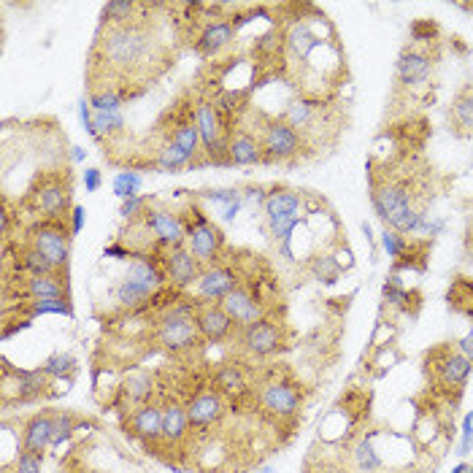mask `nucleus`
<instances>
[{
  "mask_svg": "<svg viewBox=\"0 0 473 473\" xmlns=\"http://www.w3.org/2000/svg\"><path fill=\"white\" fill-rule=\"evenodd\" d=\"M219 306L227 311V317L235 322V327H239V330H244V327H249V325H255V322L268 317L265 301L260 298V292L252 284L235 287Z\"/></svg>",
  "mask_w": 473,
  "mask_h": 473,
  "instance_id": "14",
  "label": "nucleus"
},
{
  "mask_svg": "<svg viewBox=\"0 0 473 473\" xmlns=\"http://www.w3.org/2000/svg\"><path fill=\"white\" fill-rule=\"evenodd\" d=\"M382 298H384V304H387V306H395V309H408L411 292H408L403 284L384 281V287H382Z\"/></svg>",
  "mask_w": 473,
  "mask_h": 473,
  "instance_id": "45",
  "label": "nucleus"
},
{
  "mask_svg": "<svg viewBox=\"0 0 473 473\" xmlns=\"http://www.w3.org/2000/svg\"><path fill=\"white\" fill-rule=\"evenodd\" d=\"M154 168L162 170V173H179L185 168H193V160L187 152H182L179 146H176L170 138H165L154 154Z\"/></svg>",
  "mask_w": 473,
  "mask_h": 473,
  "instance_id": "37",
  "label": "nucleus"
},
{
  "mask_svg": "<svg viewBox=\"0 0 473 473\" xmlns=\"http://www.w3.org/2000/svg\"><path fill=\"white\" fill-rule=\"evenodd\" d=\"M433 68H436V57H433L428 49L406 46V49L398 54L395 76H398V84H400V87L414 90V87H422V84L430 82Z\"/></svg>",
  "mask_w": 473,
  "mask_h": 473,
  "instance_id": "16",
  "label": "nucleus"
},
{
  "mask_svg": "<svg viewBox=\"0 0 473 473\" xmlns=\"http://www.w3.org/2000/svg\"><path fill=\"white\" fill-rule=\"evenodd\" d=\"M195 111V125L201 130V141H203V157L209 165H230V157H227V136H230V128L225 122V116L219 114L217 103L203 98L198 100V106L193 108Z\"/></svg>",
  "mask_w": 473,
  "mask_h": 473,
  "instance_id": "7",
  "label": "nucleus"
},
{
  "mask_svg": "<svg viewBox=\"0 0 473 473\" xmlns=\"http://www.w3.org/2000/svg\"><path fill=\"white\" fill-rule=\"evenodd\" d=\"M195 322H198V330H201V338L206 343H222L227 341L235 330V322L227 317V311L219 306V304H198V314H195Z\"/></svg>",
  "mask_w": 473,
  "mask_h": 473,
  "instance_id": "24",
  "label": "nucleus"
},
{
  "mask_svg": "<svg viewBox=\"0 0 473 473\" xmlns=\"http://www.w3.org/2000/svg\"><path fill=\"white\" fill-rule=\"evenodd\" d=\"M268 193H271V190H265L263 185H260V187H247V190H241V195H244V203H252V206H265V201H268Z\"/></svg>",
  "mask_w": 473,
  "mask_h": 473,
  "instance_id": "53",
  "label": "nucleus"
},
{
  "mask_svg": "<svg viewBox=\"0 0 473 473\" xmlns=\"http://www.w3.org/2000/svg\"><path fill=\"white\" fill-rule=\"evenodd\" d=\"M41 462H43L41 454H33V452L20 449V454L14 457V465H12L9 473H41Z\"/></svg>",
  "mask_w": 473,
  "mask_h": 473,
  "instance_id": "48",
  "label": "nucleus"
},
{
  "mask_svg": "<svg viewBox=\"0 0 473 473\" xmlns=\"http://www.w3.org/2000/svg\"><path fill=\"white\" fill-rule=\"evenodd\" d=\"M235 41V25L233 20H209L201 33L195 35V51L201 57H209V60H214V57H219L225 49H230Z\"/></svg>",
  "mask_w": 473,
  "mask_h": 473,
  "instance_id": "23",
  "label": "nucleus"
},
{
  "mask_svg": "<svg viewBox=\"0 0 473 473\" xmlns=\"http://www.w3.org/2000/svg\"><path fill=\"white\" fill-rule=\"evenodd\" d=\"M265 219L271 217H289V214H304V193L292 187H273L268 193V201L263 206Z\"/></svg>",
  "mask_w": 473,
  "mask_h": 473,
  "instance_id": "32",
  "label": "nucleus"
},
{
  "mask_svg": "<svg viewBox=\"0 0 473 473\" xmlns=\"http://www.w3.org/2000/svg\"><path fill=\"white\" fill-rule=\"evenodd\" d=\"M20 314H25L28 319H35V317H46V314H54V317H74V304L71 298H33V301H20Z\"/></svg>",
  "mask_w": 473,
  "mask_h": 473,
  "instance_id": "34",
  "label": "nucleus"
},
{
  "mask_svg": "<svg viewBox=\"0 0 473 473\" xmlns=\"http://www.w3.org/2000/svg\"><path fill=\"white\" fill-rule=\"evenodd\" d=\"M470 366H473V360H470Z\"/></svg>",
  "mask_w": 473,
  "mask_h": 473,
  "instance_id": "62",
  "label": "nucleus"
},
{
  "mask_svg": "<svg viewBox=\"0 0 473 473\" xmlns=\"http://www.w3.org/2000/svg\"><path fill=\"white\" fill-rule=\"evenodd\" d=\"M195 314H198V301L195 304H176V306L160 311V317L154 319V333H152L154 346L165 354H173V358L198 349L203 343V338H201Z\"/></svg>",
  "mask_w": 473,
  "mask_h": 473,
  "instance_id": "3",
  "label": "nucleus"
},
{
  "mask_svg": "<svg viewBox=\"0 0 473 473\" xmlns=\"http://www.w3.org/2000/svg\"><path fill=\"white\" fill-rule=\"evenodd\" d=\"M468 470H470V465H468V462H460V465H454V468H452V473H468Z\"/></svg>",
  "mask_w": 473,
  "mask_h": 473,
  "instance_id": "58",
  "label": "nucleus"
},
{
  "mask_svg": "<svg viewBox=\"0 0 473 473\" xmlns=\"http://www.w3.org/2000/svg\"><path fill=\"white\" fill-rule=\"evenodd\" d=\"M468 473H473V465H470V470H468Z\"/></svg>",
  "mask_w": 473,
  "mask_h": 473,
  "instance_id": "60",
  "label": "nucleus"
},
{
  "mask_svg": "<svg viewBox=\"0 0 473 473\" xmlns=\"http://www.w3.org/2000/svg\"><path fill=\"white\" fill-rule=\"evenodd\" d=\"M449 122L457 136H462V138L473 136V87H465L454 98L452 111H449Z\"/></svg>",
  "mask_w": 473,
  "mask_h": 473,
  "instance_id": "33",
  "label": "nucleus"
},
{
  "mask_svg": "<svg viewBox=\"0 0 473 473\" xmlns=\"http://www.w3.org/2000/svg\"><path fill=\"white\" fill-rule=\"evenodd\" d=\"M54 414L57 411H35L33 417L25 420L22 425V449L25 452H33V454H41L51 446V438H54Z\"/></svg>",
  "mask_w": 473,
  "mask_h": 473,
  "instance_id": "26",
  "label": "nucleus"
},
{
  "mask_svg": "<svg viewBox=\"0 0 473 473\" xmlns=\"http://www.w3.org/2000/svg\"><path fill=\"white\" fill-rule=\"evenodd\" d=\"M128 430L144 446H157L162 441V406L144 403L128 414Z\"/></svg>",
  "mask_w": 473,
  "mask_h": 473,
  "instance_id": "21",
  "label": "nucleus"
},
{
  "mask_svg": "<svg viewBox=\"0 0 473 473\" xmlns=\"http://www.w3.org/2000/svg\"><path fill=\"white\" fill-rule=\"evenodd\" d=\"M138 12H141V4H133V0H111L100 12V28H120V25L141 22Z\"/></svg>",
  "mask_w": 473,
  "mask_h": 473,
  "instance_id": "35",
  "label": "nucleus"
},
{
  "mask_svg": "<svg viewBox=\"0 0 473 473\" xmlns=\"http://www.w3.org/2000/svg\"><path fill=\"white\" fill-rule=\"evenodd\" d=\"M157 57L160 43L144 22L100 28L92 46V71L100 68L106 76L130 79L136 74H149Z\"/></svg>",
  "mask_w": 473,
  "mask_h": 473,
  "instance_id": "1",
  "label": "nucleus"
},
{
  "mask_svg": "<svg viewBox=\"0 0 473 473\" xmlns=\"http://www.w3.org/2000/svg\"><path fill=\"white\" fill-rule=\"evenodd\" d=\"M168 138H170L176 146H179L182 152L190 154L193 168H198V165H209L206 157H201V154H203V141H201V130H198V125H195V111L179 116V120L173 122V130H170Z\"/></svg>",
  "mask_w": 473,
  "mask_h": 473,
  "instance_id": "28",
  "label": "nucleus"
},
{
  "mask_svg": "<svg viewBox=\"0 0 473 473\" xmlns=\"http://www.w3.org/2000/svg\"><path fill=\"white\" fill-rule=\"evenodd\" d=\"M457 349L465 354L468 360H473V327L465 333V338H460V341H457Z\"/></svg>",
  "mask_w": 473,
  "mask_h": 473,
  "instance_id": "56",
  "label": "nucleus"
},
{
  "mask_svg": "<svg viewBox=\"0 0 473 473\" xmlns=\"http://www.w3.org/2000/svg\"><path fill=\"white\" fill-rule=\"evenodd\" d=\"M74 152H71V157H74V162H82L84 157H87V149H82V146H71Z\"/></svg>",
  "mask_w": 473,
  "mask_h": 473,
  "instance_id": "57",
  "label": "nucleus"
},
{
  "mask_svg": "<svg viewBox=\"0 0 473 473\" xmlns=\"http://www.w3.org/2000/svg\"><path fill=\"white\" fill-rule=\"evenodd\" d=\"M160 265L170 281V287L176 289H185V287H193L198 284L201 273H203V265L198 263V257L185 247H176V249H165L160 252Z\"/></svg>",
  "mask_w": 473,
  "mask_h": 473,
  "instance_id": "17",
  "label": "nucleus"
},
{
  "mask_svg": "<svg viewBox=\"0 0 473 473\" xmlns=\"http://www.w3.org/2000/svg\"><path fill=\"white\" fill-rule=\"evenodd\" d=\"M227 398L222 392H217L214 387H206L201 392H195L193 398H187V417H190V428L193 433H211L214 428H219L227 417Z\"/></svg>",
  "mask_w": 473,
  "mask_h": 473,
  "instance_id": "11",
  "label": "nucleus"
},
{
  "mask_svg": "<svg viewBox=\"0 0 473 473\" xmlns=\"http://www.w3.org/2000/svg\"><path fill=\"white\" fill-rule=\"evenodd\" d=\"M462 9H468V12H473V6H462Z\"/></svg>",
  "mask_w": 473,
  "mask_h": 473,
  "instance_id": "59",
  "label": "nucleus"
},
{
  "mask_svg": "<svg viewBox=\"0 0 473 473\" xmlns=\"http://www.w3.org/2000/svg\"><path fill=\"white\" fill-rule=\"evenodd\" d=\"M257 136L265 152V162H289L306 149V136L289 128L281 116H265Z\"/></svg>",
  "mask_w": 473,
  "mask_h": 473,
  "instance_id": "9",
  "label": "nucleus"
},
{
  "mask_svg": "<svg viewBox=\"0 0 473 473\" xmlns=\"http://www.w3.org/2000/svg\"><path fill=\"white\" fill-rule=\"evenodd\" d=\"M103 257H114V260H133V257H136V252H133V247H128V244H111V247H106V249H103Z\"/></svg>",
  "mask_w": 473,
  "mask_h": 473,
  "instance_id": "52",
  "label": "nucleus"
},
{
  "mask_svg": "<svg viewBox=\"0 0 473 473\" xmlns=\"http://www.w3.org/2000/svg\"><path fill=\"white\" fill-rule=\"evenodd\" d=\"M227 157H230V165H263L265 152H263L260 136L247 128H230Z\"/></svg>",
  "mask_w": 473,
  "mask_h": 473,
  "instance_id": "25",
  "label": "nucleus"
},
{
  "mask_svg": "<svg viewBox=\"0 0 473 473\" xmlns=\"http://www.w3.org/2000/svg\"><path fill=\"white\" fill-rule=\"evenodd\" d=\"M408 35H411V43H430L438 38V25L430 20H417L408 28Z\"/></svg>",
  "mask_w": 473,
  "mask_h": 473,
  "instance_id": "47",
  "label": "nucleus"
},
{
  "mask_svg": "<svg viewBox=\"0 0 473 473\" xmlns=\"http://www.w3.org/2000/svg\"><path fill=\"white\" fill-rule=\"evenodd\" d=\"M25 206L41 219H63L68 222L74 211V182L68 170H41L28 195Z\"/></svg>",
  "mask_w": 473,
  "mask_h": 473,
  "instance_id": "4",
  "label": "nucleus"
},
{
  "mask_svg": "<svg viewBox=\"0 0 473 473\" xmlns=\"http://www.w3.org/2000/svg\"><path fill=\"white\" fill-rule=\"evenodd\" d=\"M17 273L20 276H51V273H60L57 271L41 252H35L33 247H28L25 241L17 249Z\"/></svg>",
  "mask_w": 473,
  "mask_h": 473,
  "instance_id": "36",
  "label": "nucleus"
},
{
  "mask_svg": "<svg viewBox=\"0 0 473 473\" xmlns=\"http://www.w3.org/2000/svg\"><path fill=\"white\" fill-rule=\"evenodd\" d=\"M125 130V114L122 111H92V138L108 141Z\"/></svg>",
  "mask_w": 473,
  "mask_h": 473,
  "instance_id": "38",
  "label": "nucleus"
},
{
  "mask_svg": "<svg viewBox=\"0 0 473 473\" xmlns=\"http://www.w3.org/2000/svg\"><path fill=\"white\" fill-rule=\"evenodd\" d=\"M141 225L152 233V239L160 252L187 244V225H185L182 214H173L168 209H146L141 217Z\"/></svg>",
  "mask_w": 473,
  "mask_h": 473,
  "instance_id": "12",
  "label": "nucleus"
},
{
  "mask_svg": "<svg viewBox=\"0 0 473 473\" xmlns=\"http://www.w3.org/2000/svg\"><path fill=\"white\" fill-rule=\"evenodd\" d=\"M144 187V176L138 170H122V173H116L114 176V195L120 198V201H128V198H136Z\"/></svg>",
  "mask_w": 473,
  "mask_h": 473,
  "instance_id": "42",
  "label": "nucleus"
},
{
  "mask_svg": "<svg viewBox=\"0 0 473 473\" xmlns=\"http://www.w3.org/2000/svg\"><path fill=\"white\" fill-rule=\"evenodd\" d=\"M190 214H193L190 219L182 217L185 225H187V249L198 257V263L203 268L217 265L222 260V252H225V244H227L222 227L214 219H209L198 206H193Z\"/></svg>",
  "mask_w": 473,
  "mask_h": 473,
  "instance_id": "8",
  "label": "nucleus"
},
{
  "mask_svg": "<svg viewBox=\"0 0 473 473\" xmlns=\"http://www.w3.org/2000/svg\"><path fill=\"white\" fill-rule=\"evenodd\" d=\"M239 343L252 360H265L284 346V330L276 319L265 317L244 330H239Z\"/></svg>",
  "mask_w": 473,
  "mask_h": 473,
  "instance_id": "13",
  "label": "nucleus"
},
{
  "mask_svg": "<svg viewBox=\"0 0 473 473\" xmlns=\"http://www.w3.org/2000/svg\"><path fill=\"white\" fill-rule=\"evenodd\" d=\"M154 398V379L146 371H133L122 379L120 384V403L125 406V411L130 414L133 408L152 403Z\"/></svg>",
  "mask_w": 473,
  "mask_h": 473,
  "instance_id": "30",
  "label": "nucleus"
},
{
  "mask_svg": "<svg viewBox=\"0 0 473 473\" xmlns=\"http://www.w3.org/2000/svg\"><path fill=\"white\" fill-rule=\"evenodd\" d=\"M168 276L160 265V252L157 255H136L122 273V279L114 284V301L120 309L136 311L149 306L160 289L165 287Z\"/></svg>",
  "mask_w": 473,
  "mask_h": 473,
  "instance_id": "2",
  "label": "nucleus"
},
{
  "mask_svg": "<svg viewBox=\"0 0 473 473\" xmlns=\"http://www.w3.org/2000/svg\"><path fill=\"white\" fill-rule=\"evenodd\" d=\"M449 304H454V309L465 311L473 317V284L460 281L452 292H449Z\"/></svg>",
  "mask_w": 473,
  "mask_h": 473,
  "instance_id": "46",
  "label": "nucleus"
},
{
  "mask_svg": "<svg viewBox=\"0 0 473 473\" xmlns=\"http://www.w3.org/2000/svg\"><path fill=\"white\" fill-rule=\"evenodd\" d=\"M84 222H87V211H84V206H74V211H71V217H68V227H71V233L79 235L82 227H84Z\"/></svg>",
  "mask_w": 473,
  "mask_h": 473,
  "instance_id": "55",
  "label": "nucleus"
},
{
  "mask_svg": "<svg viewBox=\"0 0 473 473\" xmlns=\"http://www.w3.org/2000/svg\"><path fill=\"white\" fill-rule=\"evenodd\" d=\"M203 198H209L211 203H222L225 209H227V206H233V203H241V201H244V195H241V190H239V187H227V190H209V193H203Z\"/></svg>",
  "mask_w": 473,
  "mask_h": 473,
  "instance_id": "50",
  "label": "nucleus"
},
{
  "mask_svg": "<svg viewBox=\"0 0 473 473\" xmlns=\"http://www.w3.org/2000/svg\"><path fill=\"white\" fill-rule=\"evenodd\" d=\"M382 249H384L387 257H392V260L406 257V255H408V241H406V235H400V233L384 227V233H382Z\"/></svg>",
  "mask_w": 473,
  "mask_h": 473,
  "instance_id": "44",
  "label": "nucleus"
},
{
  "mask_svg": "<svg viewBox=\"0 0 473 473\" xmlns=\"http://www.w3.org/2000/svg\"><path fill=\"white\" fill-rule=\"evenodd\" d=\"M319 116H322V103H319V100L295 98V100L287 103V108H284V114H281V120H284L289 128H295L298 133H304L306 141H309V136L317 130Z\"/></svg>",
  "mask_w": 473,
  "mask_h": 473,
  "instance_id": "29",
  "label": "nucleus"
},
{
  "mask_svg": "<svg viewBox=\"0 0 473 473\" xmlns=\"http://www.w3.org/2000/svg\"><path fill=\"white\" fill-rule=\"evenodd\" d=\"M17 298H71L68 273H51V276H20L17 273Z\"/></svg>",
  "mask_w": 473,
  "mask_h": 473,
  "instance_id": "19",
  "label": "nucleus"
},
{
  "mask_svg": "<svg viewBox=\"0 0 473 473\" xmlns=\"http://www.w3.org/2000/svg\"><path fill=\"white\" fill-rule=\"evenodd\" d=\"M146 209H149V206H146V198H144V195H136V198L122 201V206H120V217L128 219V222H138V219L144 217Z\"/></svg>",
  "mask_w": 473,
  "mask_h": 473,
  "instance_id": "49",
  "label": "nucleus"
},
{
  "mask_svg": "<svg viewBox=\"0 0 473 473\" xmlns=\"http://www.w3.org/2000/svg\"><path fill=\"white\" fill-rule=\"evenodd\" d=\"M4 376L6 379H14V384L6 382V395L14 390V398L20 403H33V400H41V398H49L51 395V379H46L41 374V368L35 371H22V368H12L6 363L4 368Z\"/></svg>",
  "mask_w": 473,
  "mask_h": 473,
  "instance_id": "20",
  "label": "nucleus"
},
{
  "mask_svg": "<svg viewBox=\"0 0 473 473\" xmlns=\"http://www.w3.org/2000/svg\"><path fill=\"white\" fill-rule=\"evenodd\" d=\"M211 387L217 392H222L227 400H239L244 398L252 387H249V376L241 366L235 363H222L217 371H214V379H211Z\"/></svg>",
  "mask_w": 473,
  "mask_h": 473,
  "instance_id": "31",
  "label": "nucleus"
},
{
  "mask_svg": "<svg viewBox=\"0 0 473 473\" xmlns=\"http://www.w3.org/2000/svg\"><path fill=\"white\" fill-rule=\"evenodd\" d=\"M470 260H473V252H470Z\"/></svg>",
  "mask_w": 473,
  "mask_h": 473,
  "instance_id": "61",
  "label": "nucleus"
},
{
  "mask_svg": "<svg viewBox=\"0 0 473 473\" xmlns=\"http://www.w3.org/2000/svg\"><path fill=\"white\" fill-rule=\"evenodd\" d=\"M79 430V420L68 411H57L54 414V438H51V446H63L68 444Z\"/></svg>",
  "mask_w": 473,
  "mask_h": 473,
  "instance_id": "43",
  "label": "nucleus"
},
{
  "mask_svg": "<svg viewBox=\"0 0 473 473\" xmlns=\"http://www.w3.org/2000/svg\"><path fill=\"white\" fill-rule=\"evenodd\" d=\"M462 441H460V449H457V454H468L470 452V446H473V411H468L465 414V420H462Z\"/></svg>",
  "mask_w": 473,
  "mask_h": 473,
  "instance_id": "51",
  "label": "nucleus"
},
{
  "mask_svg": "<svg viewBox=\"0 0 473 473\" xmlns=\"http://www.w3.org/2000/svg\"><path fill=\"white\" fill-rule=\"evenodd\" d=\"M425 363H428V374L438 382L441 390H462L473 374L470 360L457 346H449V343L433 349L425 358Z\"/></svg>",
  "mask_w": 473,
  "mask_h": 473,
  "instance_id": "10",
  "label": "nucleus"
},
{
  "mask_svg": "<svg viewBox=\"0 0 473 473\" xmlns=\"http://www.w3.org/2000/svg\"><path fill=\"white\" fill-rule=\"evenodd\" d=\"M281 41H284V49H287V54L292 57L295 63H309L311 54L325 43V38H319V33L314 30V25L309 20H304V17L292 20L287 25Z\"/></svg>",
  "mask_w": 473,
  "mask_h": 473,
  "instance_id": "18",
  "label": "nucleus"
},
{
  "mask_svg": "<svg viewBox=\"0 0 473 473\" xmlns=\"http://www.w3.org/2000/svg\"><path fill=\"white\" fill-rule=\"evenodd\" d=\"M100 185H103V173L98 168H87L84 170V190L87 193H98Z\"/></svg>",
  "mask_w": 473,
  "mask_h": 473,
  "instance_id": "54",
  "label": "nucleus"
},
{
  "mask_svg": "<svg viewBox=\"0 0 473 473\" xmlns=\"http://www.w3.org/2000/svg\"><path fill=\"white\" fill-rule=\"evenodd\" d=\"M376 436H379V430H368V433L358 436V441L349 446V460H351L354 473H384L387 462L376 446Z\"/></svg>",
  "mask_w": 473,
  "mask_h": 473,
  "instance_id": "27",
  "label": "nucleus"
},
{
  "mask_svg": "<svg viewBox=\"0 0 473 473\" xmlns=\"http://www.w3.org/2000/svg\"><path fill=\"white\" fill-rule=\"evenodd\" d=\"M193 428H190V417H187V406L182 400H165L162 403V441L170 449H179L190 441Z\"/></svg>",
  "mask_w": 473,
  "mask_h": 473,
  "instance_id": "22",
  "label": "nucleus"
},
{
  "mask_svg": "<svg viewBox=\"0 0 473 473\" xmlns=\"http://www.w3.org/2000/svg\"><path fill=\"white\" fill-rule=\"evenodd\" d=\"M79 368V360L68 351H54L49 358L41 363V374L51 382H63V379H71Z\"/></svg>",
  "mask_w": 473,
  "mask_h": 473,
  "instance_id": "39",
  "label": "nucleus"
},
{
  "mask_svg": "<svg viewBox=\"0 0 473 473\" xmlns=\"http://www.w3.org/2000/svg\"><path fill=\"white\" fill-rule=\"evenodd\" d=\"M125 98H128L125 90H116V87H92L87 95L92 111H122Z\"/></svg>",
  "mask_w": 473,
  "mask_h": 473,
  "instance_id": "41",
  "label": "nucleus"
},
{
  "mask_svg": "<svg viewBox=\"0 0 473 473\" xmlns=\"http://www.w3.org/2000/svg\"><path fill=\"white\" fill-rule=\"evenodd\" d=\"M71 241H74V233L63 219H35L25 230V244L41 252L60 273H68Z\"/></svg>",
  "mask_w": 473,
  "mask_h": 473,
  "instance_id": "5",
  "label": "nucleus"
},
{
  "mask_svg": "<svg viewBox=\"0 0 473 473\" xmlns=\"http://www.w3.org/2000/svg\"><path fill=\"white\" fill-rule=\"evenodd\" d=\"M241 273L235 271L233 265L227 263H217V265H209L203 268L198 284H195V295H198V304H222L227 295L241 287Z\"/></svg>",
  "mask_w": 473,
  "mask_h": 473,
  "instance_id": "15",
  "label": "nucleus"
},
{
  "mask_svg": "<svg viewBox=\"0 0 473 473\" xmlns=\"http://www.w3.org/2000/svg\"><path fill=\"white\" fill-rule=\"evenodd\" d=\"M309 273L317 279V281H322V284H335L338 279H341V273H343V265L338 263V257L335 255H330V252H317L311 260H309Z\"/></svg>",
  "mask_w": 473,
  "mask_h": 473,
  "instance_id": "40",
  "label": "nucleus"
},
{
  "mask_svg": "<svg viewBox=\"0 0 473 473\" xmlns=\"http://www.w3.org/2000/svg\"><path fill=\"white\" fill-rule=\"evenodd\" d=\"M257 403H260L265 417H271L276 422H292L301 417V411L306 406L304 384L295 379H287V376L268 379L257 392Z\"/></svg>",
  "mask_w": 473,
  "mask_h": 473,
  "instance_id": "6",
  "label": "nucleus"
}]
</instances>
